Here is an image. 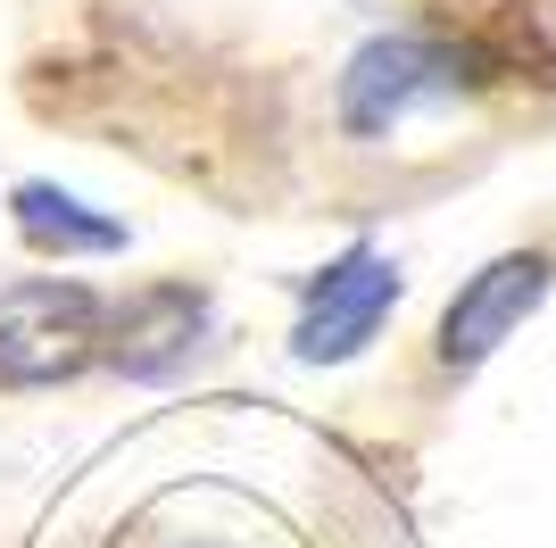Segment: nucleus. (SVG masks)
I'll use <instances>...</instances> for the list:
<instances>
[{
	"label": "nucleus",
	"mask_w": 556,
	"mask_h": 548,
	"mask_svg": "<svg viewBox=\"0 0 556 548\" xmlns=\"http://www.w3.org/2000/svg\"><path fill=\"white\" fill-rule=\"evenodd\" d=\"M109 341V308L75 274H25L0 291V390H59Z\"/></svg>",
	"instance_id": "f257e3e1"
},
{
	"label": "nucleus",
	"mask_w": 556,
	"mask_h": 548,
	"mask_svg": "<svg viewBox=\"0 0 556 548\" xmlns=\"http://www.w3.org/2000/svg\"><path fill=\"white\" fill-rule=\"evenodd\" d=\"M482 50H465V42H432V34H382V42H366L357 59H349L341 75V125L357 141L374 134H399L407 116L424 109H448L457 91L482 84Z\"/></svg>",
	"instance_id": "f03ea898"
},
{
	"label": "nucleus",
	"mask_w": 556,
	"mask_h": 548,
	"mask_svg": "<svg viewBox=\"0 0 556 548\" xmlns=\"http://www.w3.org/2000/svg\"><path fill=\"white\" fill-rule=\"evenodd\" d=\"M116 548H316L275 524L241 482H200V490H150L134 524H116Z\"/></svg>",
	"instance_id": "7ed1b4c3"
},
{
	"label": "nucleus",
	"mask_w": 556,
	"mask_h": 548,
	"mask_svg": "<svg viewBox=\"0 0 556 548\" xmlns=\"http://www.w3.org/2000/svg\"><path fill=\"white\" fill-rule=\"evenodd\" d=\"M399 308V266L382 250H341L316 283H307V308H300V333H291V358L300 365H341L382 333V316Z\"/></svg>",
	"instance_id": "20e7f679"
},
{
	"label": "nucleus",
	"mask_w": 556,
	"mask_h": 548,
	"mask_svg": "<svg viewBox=\"0 0 556 548\" xmlns=\"http://www.w3.org/2000/svg\"><path fill=\"white\" fill-rule=\"evenodd\" d=\"M200 341H208V291L175 274V283H141L109 316V341L100 349H109V365L125 383H175Z\"/></svg>",
	"instance_id": "39448f33"
},
{
	"label": "nucleus",
	"mask_w": 556,
	"mask_h": 548,
	"mask_svg": "<svg viewBox=\"0 0 556 548\" xmlns=\"http://www.w3.org/2000/svg\"><path fill=\"white\" fill-rule=\"evenodd\" d=\"M548 274H556L548 250H507V258H490V266L473 274L457 299H448V316H441V365H482L490 349H498L515 324L548 299Z\"/></svg>",
	"instance_id": "423d86ee"
},
{
	"label": "nucleus",
	"mask_w": 556,
	"mask_h": 548,
	"mask_svg": "<svg viewBox=\"0 0 556 548\" xmlns=\"http://www.w3.org/2000/svg\"><path fill=\"white\" fill-rule=\"evenodd\" d=\"M9 216L42 258H116L125 250V225L100 216L92 200H75L67 183H17L9 191Z\"/></svg>",
	"instance_id": "0eeeda50"
}]
</instances>
